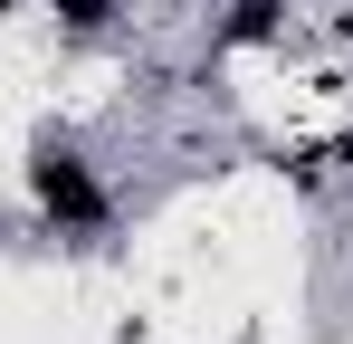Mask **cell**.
<instances>
[{
    "instance_id": "3",
    "label": "cell",
    "mask_w": 353,
    "mask_h": 344,
    "mask_svg": "<svg viewBox=\"0 0 353 344\" xmlns=\"http://www.w3.org/2000/svg\"><path fill=\"white\" fill-rule=\"evenodd\" d=\"M48 19L77 29V39H96V29H115V0H48Z\"/></svg>"
},
{
    "instance_id": "4",
    "label": "cell",
    "mask_w": 353,
    "mask_h": 344,
    "mask_svg": "<svg viewBox=\"0 0 353 344\" xmlns=\"http://www.w3.org/2000/svg\"><path fill=\"white\" fill-rule=\"evenodd\" d=\"M334 39H344V48H353V10H344V19H334Z\"/></svg>"
},
{
    "instance_id": "1",
    "label": "cell",
    "mask_w": 353,
    "mask_h": 344,
    "mask_svg": "<svg viewBox=\"0 0 353 344\" xmlns=\"http://www.w3.org/2000/svg\"><path fill=\"white\" fill-rule=\"evenodd\" d=\"M29 201H39L58 229H105L115 220L105 182L86 172V153H67V144H39V153H29Z\"/></svg>"
},
{
    "instance_id": "2",
    "label": "cell",
    "mask_w": 353,
    "mask_h": 344,
    "mask_svg": "<svg viewBox=\"0 0 353 344\" xmlns=\"http://www.w3.org/2000/svg\"><path fill=\"white\" fill-rule=\"evenodd\" d=\"M268 39H287V0H230L220 48H268Z\"/></svg>"
}]
</instances>
